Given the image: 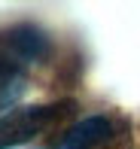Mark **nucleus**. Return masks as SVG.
I'll return each instance as SVG.
<instances>
[{"mask_svg": "<svg viewBox=\"0 0 140 149\" xmlns=\"http://www.w3.org/2000/svg\"><path fill=\"white\" fill-rule=\"evenodd\" d=\"M73 110H76L73 100H61V104H49V107H22V110H12L6 116H0V149L18 146L24 140L43 134L46 128L67 119Z\"/></svg>", "mask_w": 140, "mask_h": 149, "instance_id": "obj_1", "label": "nucleus"}, {"mask_svg": "<svg viewBox=\"0 0 140 149\" xmlns=\"http://www.w3.org/2000/svg\"><path fill=\"white\" fill-rule=\"evenodd\" d=\"M110 134H116V125H113L107 116H91L82 119L76 128H70L67 137H64V146L67 149H91L95 143L107 140Z\"/></svg>", "mask_w": 140, "mask_h": 149, "instance_id": "obj_2", "label": "nucleus"}, {"mask_svg": "<svg viewBox=\"0 0 140 149\" xmlns=\"http://www.w3.org/2000/svg\"><path fill=\"white\" fill-rule=\"evenodd\" d=\"M9 40H12V46H15L24 58H40V55H46V49H49L46 37L37 28H18V31H12Z\"/></svg>", "mask_w": 140, "mask_h": 149, "instance_id": "obj_3", "label": "nucleus"}, {"mask_svg": "<svg viewBox=\"0 0 140 149\" xmlns=\"http://www.w3.org/2000/svg\"><path fill=\"white\" fill-rule=\"evenodd\" d=\"M22 88V73H15L12 67H0V110L9 104Z\"/></svg>", "mask_w": 140, "mask_h": 149, "instance_id": "obj_4", "label": "nucleus"}, {"mask_svg": "<svg viewBox=\"0 0 140 149\" xmlns=\"http://www.w3.org/2000/svg\"><path fill=\"white\" fill-rule=\"evenodd\" d=\"M91 149H128V137H125V134H110L107 140L95 143Z\"/></svg>", "mask_w": 140, "mask_h": 149, "instance_id": "obj_5", "label": "nucleus"}]
</instances>
